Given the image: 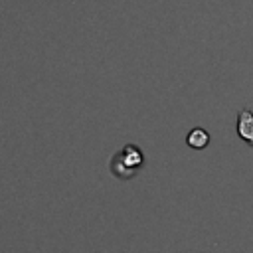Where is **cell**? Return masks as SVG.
I'll return each instance as SVG.
<instances>
[{
	"label": "cell",
	"instance_id": "6da1fadb",
	"mask_svg": "<svg viewBox=\"0 0 253 253\" xmlns=\"http://www.w3.org/2000/svg\"><path fill=\"white\" fill-rule=\"evenodd\" d=\"M144 164V156L138 150V146L134 144H126L121 152H117L111 160V172L117 178H132L136 174V170Z\"/></svg>",
	"mask_w": 253,
	"mask_h": 253
},
{
	"label": "cell",
	"instance_id": "3957f363",
	"mask_svg": "<svg viewBox=\"0 0 253 253\" xmlns=\"http://www.w3.org/2000/svg\"><path fill=\"white\" fill-rule=\"evenodd\" d=\"M208 140H210V136H208V132L202 130V128H194V130L188 134V144L194 146V148H204V146L208 144Z\"/></svg>",
	"mask_w": 253,
	"mask_h": 253
},
{
	"label": "cell",
	"instance_id": "7a4b0ae2",
	"mask_svg": "<svg viewBox=\"0 0 253 253\" xmlns=\"http://www.w3.org/2000/svg\"><path fill=\"white\" fill-rule=\"evenodd\" d=\"M237 130H239V134H241V136H243V138L253 146V115H251L247 109H243V111H241Z\"/></svg>",
	"mask_w": 253,
	"mask_h": 253
}]
</instances>
